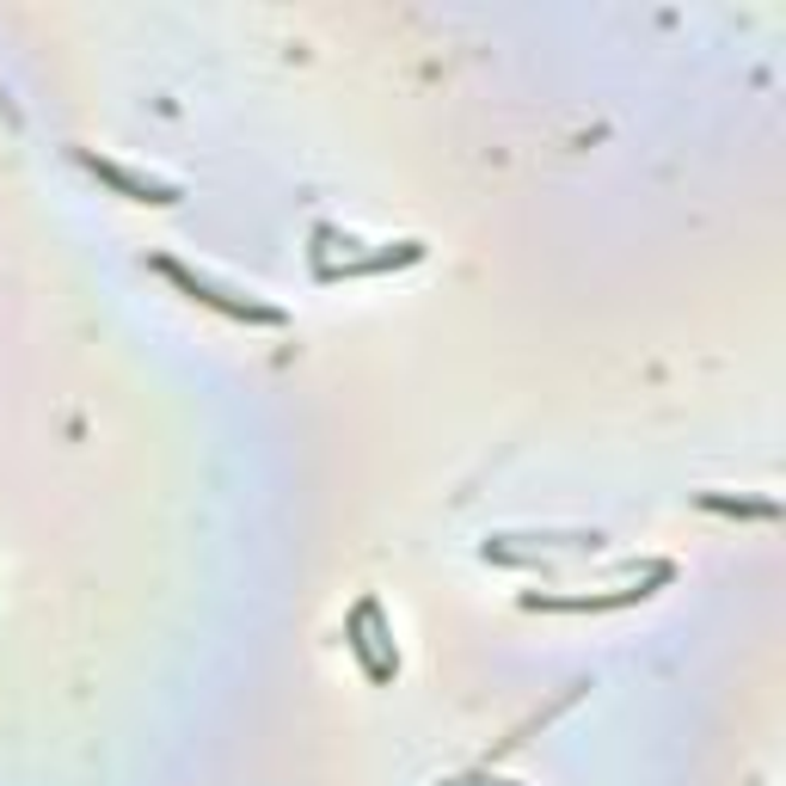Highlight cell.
Listing matches in <instances>:
<instances>
[{
	"instance_id": "6da1fadb",
	"label": "cell",
	"mask_w": 786,
	"mask_h": 786,
	"mask_svg": "<svg viewBox=\"0 0 786 786\" xmlns=\"http://www.w3.org/2000/svg\"><path fill=\"white\" fill-rule=\"evenodd\" d=\"M160 277H172V283H179V290H185L191 302H204V308L228 314V320H253V326H283V314H277V308H258V302H246V295H228V290H216V283H204V277H191L185 265H172V258H160Z\"/></svg>"
},
{
	"instance_id": "7a4b0ae2",
	"label": "cell",
	"mask_w": 786,
	"mask_h": 786,
	"mask_svg": "<svg viewBox=\"0 0 786 786\" xmlns=\"http://www.w3.org/2000/svg\"><path fill=\"white\" fill-rule=\"evenodd\" d=\"M86 172L93 179H105V185H118L130 204H179V185H167V179H136L130 167H118V160H105V155H81Z\"/></svg>"
}]
</instances>
